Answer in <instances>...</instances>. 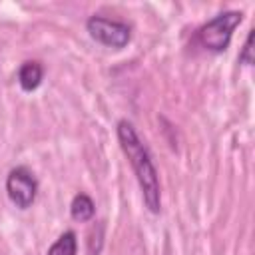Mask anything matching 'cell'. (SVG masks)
Segmentation results:
<instances>
[{
	"instance_id": "1",
	"label": "cell",
	"mask_w": 255,
	"mask_h": 255,
	"mask_svg": "<svg viewBox=\"0 0 255 255\" xmlns=\"http://www.w3.org/2000/svg\"><path fill=\"white\" fill-rule=\"evenodd\" d=\"M118 141H120V147L126 153V157H128V161L135 173L143 205L147 207L149 213L157 215L161 211L159 175H157V169H155L153 159L149 155V149L145 147V143L137 135L131 122H128V120L118 122Z\"/></svg>"
},
{
	"instance_id": "2",
	"label": "cell",
	"mask_w": 255,
	"mask_h": 255,
	"mask_svg": "<svg viewBox=\"0 0 255 255\" xmlns=\"http://www.w3.org/2000/svg\"><path fill=\"white\" fill-rule=\"evenodd\" d=\"M243 20V14L237 12V10H227V12H221L217 14L215 18H211L209 22H205L195 38L199 42V46L207 52H213V54H221L227 50L229 42H231V36L235 32V28L241 24Z\"/></svg>"
},
{
	"instance_id": "8",
	"label": "cell",
	"mask_w": 255,
	"mask_h": 255,
	"mask_svg": "<svg viewBox=\"0 0 255 255\" xmlns=\"http://www.w3.org/2000/svg\"><path fill=\"white\" fill-rule=\"evenodd\" d=\"M239 62L245 64V66H253L255 62V56H253V30H249L247 38H245V44L239 52Z\"/></svg>"
},
{
	"instance_id": "6",
	"label": "cell",
	"mask_w": 255,
	"mask_h": 255,
	"mask_svg": "<svg viewBox=\"0 0 255 255\" xmlns=\"http://www.w3.org/2000/svg\"><path fill=\"white\" fill-rule=\"evenodd\" d=\"M70 215H72V219L78 221V223H86V221L94 219V215H96V205H94L92 197L86 195V193L74 195V199H72V203H70Z\"/></svg>"
},
{
	"instance_id": "7",
	"label": "cell",
	"mask_w": 255,
	"mask_h": 255,
	"mask_svg": "<svg viewBox=\"0 0 255 255\" xmlns=\"http://www.w3.org/2000/svg\"><path fill=\"white\" fill-rule=\"evenodd\" d=\"M46 255H78V239L74 231H64L48 249Z\"/></svg>"
},
{
	"instance_id": "5",
	"label": "cell",
	"mask_w": 255,
	"mask_h": 255,
	"mask_svg": "<svg viewBox=\"0 0 255 255\" xmlns=\"http://www.w3.org/2000/svg\"><path fill=\"white\" fill-rule=\"evenodd\" d=\"M42 78H44V68L36 60L24 62L18 70V84L24 92H34L42 84Z\"/></svg>"
},
{
	"instance_id": "3",
	"label": "cell",
	"mask_w": 255,
	"mask_h": 255,
	"mask_svg": "<svg viewBox=\"0 0 255 255\" xmlns=\"http://www.w3.org/2000/svg\"><path fill=\"white\" fill-rule=\"evenodd\" d=\"M86 30L98 44H102L106 48L122 50L131 40V28L126 22L110 20L104 16H90L86 22Z\"/></svg>"
},
{
	"instance_id": "4",
	"label": "cell",
	"mask_w": 255,
	"mask_h": 255,
	"mask_svg": "<svg viewBox=\"0 0 255 255\" xmlns=\"http://www.w3.org/2000/svg\"><path fill=\"white\" fill-rule=\"evenodd\" d=\"M6 193L8 199L18 207V209H28L36 201L38 195V181L34 173L26 165H18L10 169L6 177Z\"/></svg>"
}]
</instances>
